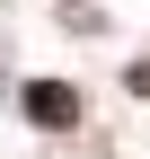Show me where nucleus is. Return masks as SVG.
Segmentation results:
<instances>
[{"label":"nucleus","instance_id":"1","mask_svg":"<svg viewBox=\"0 0 150 159\" xmlns=\"http://www.w3.org/2000/svg\"><path fill=\"white\" fill-rule=\"evenodd\" d=\"M27 115L53 124V133H71V124H80V97H71L62 80H27Z\"/></svg>","mask_w":150,"mask_h":159},{"label":"nucleus","instance_id":"2","mask_svg":"<svg viewBox=\"0 0 150 159\" xmlns=\"http://www.w3.org/2000/svg\"><path fill=\"white\" fill-rule=\"evenodd\" d=\"M133 97H150V62H133Z\"/></svg>","mask_w":150,"mask_h":159}]
</instances>
